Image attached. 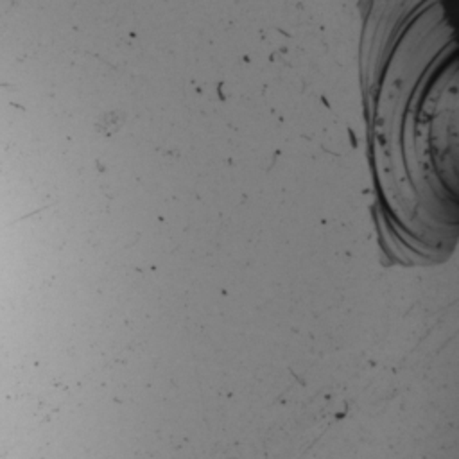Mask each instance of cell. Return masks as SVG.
Returning <instances> with one entry per match:
<instances>
[{
  "instance_id": "cell-1",
  "label": "cell",
  "mask_w": 459,
  "mask_h": 459,
  "mask_svg": "<svg viewBox=\"0 0 459 459\" xmlns=\"http://www.w3.org/2000/svg\"><path fill=\"white\" fill-rule=\"evenodd\" d=\"M457 47L443 0H371L360 86L375 219L398 262L446 260L457 240Z\"/></svg>"
}]
</instances>
